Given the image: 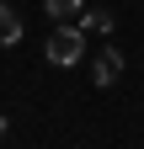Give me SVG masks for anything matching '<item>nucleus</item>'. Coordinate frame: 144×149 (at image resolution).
<instances>
[{"label": "nucleus", "mask_w": 144, "mask_h": 149, "mask_svg": "<svg viewBox=\"0 0 144 149\" xmlns=\"http://www.w3.org/2000/svg\"><path fill=\"white\" fill-rule=\"evenodd\" d=\"M117 74H123V53H117V48H101L96 64H91V80H96V85H117Z\"/></svg>", "instance_id": "nucleus-2"}, {"label": "nucleus", "mask_w": 144, "mask_h": 149, "mask_svg": "<svg viewBox=\"0 0 144 149\" xmlns=\"http://www.w3.org/2000/svg\"><path fill=\"white\" fill-rule=\"evenodd\" d=\"M11 43H22V16L0 0V48H11Z\"/></svg>", "instance_id": "nucleus-3"}, {"label": "nucleus", "mask_w": 144, "mask_h": 149, "mask_svg": "<svg viewBox=\"0 0 144 149\" xmlns=\"http://www.w3.org/2000/svg\"><path fill=\"white\" fill-rule=\"evenodd\" d=\"M43 6H48L53 22H80L85 16V0H43Z\"/></svg>", "instance_id": "nucleus-4"}, {"label": "nucleus", "mask_w": 144, "mask_h": 149, "mask_svg": "<svg viewBox=\"0 0 144 149\" xmlns=\"http://www.w3.org/2000/svg\"><path fill=\"white\" fill-rule=\"evenodd\" d=\"M80 27H85V32H112V16H107V11H85Z\"/></svg>", "instance_id": "nucleus-5"}, {"label": "nucleus", "mask_w": 144, "mask_h": 149, "mask_svg": "<svg viewBox=\"0 0 144 149\" xmlns=\"http://www.w3.org/2000/svg\"><path fill=\"white\" fill-rule=\"evenodd\" d=\"M85 59V27L59 22V32L48 37V64H80Z\"/></svg>", "instance_id": "nucleus-1"}, {"label": "nucleus", "mask_w": 144, "mask_h": 149, "mask_svg": "<svg viewBox=\"0 0 144 149\" xmlns=\"http://www.w3.org/2000/svg\"><path fill=\"white\" fill-rule=\"evenodd\" d=\"M0 133H6V117H0Z\"/></svg>", "instance_id": "nucleus-6"}]
</instances>
